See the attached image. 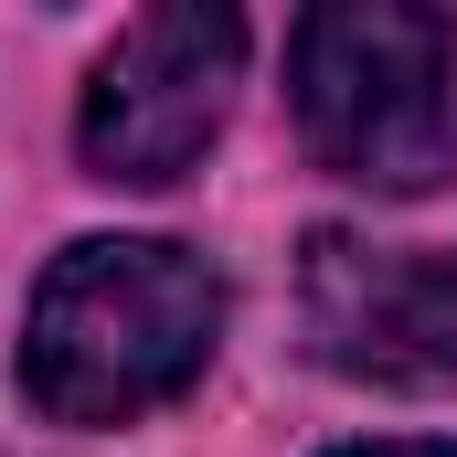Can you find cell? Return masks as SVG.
<instances>
[{
    "mask_svg": "<svg viewBox=\"0 0 457 457\" xmlns=\"http://www.w3.org/2000/svg\"><path fill=\"white\" fill-rule=\"evenodd\" d=\"M224 341V277L170 234H86L21 309V394L54 426H138L203 383Z\"/></svg>",
    "mask_w": 457,
    "mask_h": 457,
    "instance_id": "obj_1",
    "label": "cell"
},
{
    "mask_svg": "<svg viewBox=\"0 0 457 457\" xmlns=\"http://www.w3.org/2000/svg\"><path fill=\"white\" fill-rule=\"evenodd\" d=\"M287 107L320 170L415 203L457 170V21L426 0H320L287 32Z\"/></svg>",
    "mask_w": 457,
    "mask_h": 457,
    "instance_id": "obj_2",
    "label": "cell"
},
{
    "mask_svg": "<svg viewBox=\"0 0 457 457\" xmlns=\"http://www.w3.org/2000/svg\"><path fill=\"white\" fill-rule=\"evenodd\" d=\"M234 86H245V21L224 0H160V11H138L117 32L107 64L86 75L75 149H86L96 181L160 192V181H181L224 138Z\"/></svg>",
    "mask_w": 457,
    "mask_h": 457,
    "instance_id": "obj_3",
    "label": "cell"
},
{
    "mask_svg": "<svg viewBox=\"0 0 457 457\" xmlns=\"http://www.w3.org/2000/svg\"><path fill=\"white\" fill-rule=\"evenodd\" d=\"M298 320H309V351H320L330 372H351V383L447 394L457 383V245L309 234Z\"/></svg>",
    "mask_w": 457,
    "mask_h": 457,
    "instance_id": "obj_4",
    "label": "cell"
},
{
    "mask_svg": "<svg viewBox=\"0 0 457 457\" xmlns=\"http://www.w3.org/2000/svg\"><path fill=\"white\" fill-rule=\"evenodd\" d=\"M330 457H457L447 436H361V447H330Z\"/></svg>",
    "mask_w": 457,
    "mask_h": 457,
    "instance_id": "obj_5",
    "label": "cell"
}]
</instances>
